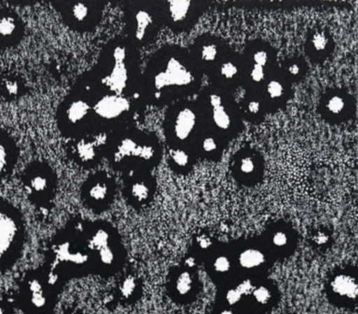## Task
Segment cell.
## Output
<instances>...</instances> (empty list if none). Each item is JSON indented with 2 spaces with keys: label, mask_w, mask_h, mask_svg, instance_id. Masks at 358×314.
<instances>
[{
  "label": "cell",
  "mask_w": 358,
  "mask_h": 314,
  "mask_svg": "<svg viewBox=\"0 0 358 314\" xmlns=\"http://www.w3.org/2000/svg\"><path fill=\"white\" fill-rule=\"evenodd\" d=\"M116 183L106 171H96L84 181L80 189L84 205L94 213H103L115 201Z\"/></svg>",
  "instance_id": "obj_10"
},
{
  "label": "cell",
  "mask_w": 358,
  "mask_h": 314,
  "mask_svg": "<svg viewBox=\"0 0 358 314\" xmlns=\"http://www.w3.org/2000/svg\"><path fill=\"white\" fill-rule=\"evenodd\" d=\"M220 314H234V313L231 310H224L220 313Z\"/></svg>",
  "instance_id": "obj_43"
},
{
  "label": "cell",
  "mask_w": 358,
  "mask_h": 314,
  "mask_svg": "<svg viewBox=\"0 0 358 314\" xmlns=\"http://www.w3.org/2000/svg\"><path fill=\"white\" fill-rule=\"evenodd\" d=\"M255 162H252V159L245 158L243 159L241 162V169L244 173H251L255 170Z\"/></svg>",
  "instance_id": "obj_32"
},
{
  "label": "cell",
  "mask_w": 358,
  "mask_h": 314,
  "mask_svg": "<svg viewBox=\"0 0 358 314\" xmlns=\"http://www.w3.org/2000/svg\"><path fill=\"white\" fill-rule=\"evenodd\" d=\"M191 2L186 0L168 2L169 17L173 22H182L187 16Z\"/></svg>",
  "instance_id": "obj_20"
},
{
  "label": "cell",
  "mask_w": 358,
  "mask_h": 314,
  "mask_svg": "<svg viewBox=\"0 0 358 314\" xmlns=\"http://www.w3.org/2000/svg\"><path fill=\"white\" fill-rule=\"evenodd\" d=\"M289 71L291 74L296 75L299 72V68L296 65L291 66L289 68Z\"/></svg>",
  "instance_id": "obj_42"
},
{
  "label": "cell",
  "mask_w": 358,
  "mask_h": 314,
  "mask_svg": "<svg viewBox=\"0 0 358 314\" xmlns=\"http://www.w3.org/2000/svg\"><path fill=\"white\" fill-rule=\"evenodd\" d=\"M48 267L61 282L94 276L88 241V220H75L51 241Z\"/></svg>",
  "instance_id": "obj_2"
},
{
  "label": "cell",
  "mask_w": 358,
  "mask_h": 314,
  "mask_svg": "<svg viewBox=\"0 0 358 314\" xmlns=\"http://www.w3.org/2000/svg\"><path fill=\"white\" fill-rule=\"evenodd\" d=\"M194 264H196V262H194V259L193 257L188 258L187 260L185 261V266L189 267V269L194 267Z\"/></svg>",
  "instance_id": "obj_41"
},
{
  "label": "cell",
  "mask_w": 358,
  "mask_h": 314,
  "mask_svg": "<svg viewBox=\"0 0 358 314\" xmlns=\"http://www.w3.org/2000/svg\"><path fill=\"white\" fill-rule=\"evenodd\" d=\"M264 77V66L255 65L252 71V78L255 81H261Z\"/></svg>",
  "instance_id": "obj_34"
},
{
  "label": "cell",
  "mask_w": 358,
  "mask_h": 314,
  "mask_svg": "<svg viewBox=\"0 0 358 314\" xmlns=\"http://www.w3.org/2000/svg\"><path fill=\"white\" fill-rule=\"evenodd\" d=\"M241 292L237 289L229 290L226 294V301L229 305L237 304L241 301Z\"/></svg>",
  "instance_id": "obj_29"
},
{
  "label": "cell",
  "mask_w": 358,
  "mask_h": 314,
  "mask_svg": "<svg viewBox=\"0 0 358 314\" xmlns=\"http://www.w3.org/2000/svg\"><path fill=\"white\" fill-rule=\"evenodd\" d=\"M253 298L255 299L256 302L261 305H266L268 304L271 299V292L266 287L261 286L252 292Z\"/></svg>",
  "instance_id": "obj_23"
},
{
  "label": "cell",
  "mask_w": 358,
  "mask_h": 314,
  "mask_svg": "<svg viewBox=\"0 0 358 314\" xmlns=\"http://www.w3.org/2000/svg\"><path fill=\"white\" fill-rule=\"evenodd\" d=\"M211 240L209 239L208 237H206V235H202V236H200L199 239H198V245L200 246V248L208 249L211 246Z\"/></svg>",
  "instance_id": "obj_37"
},
{
  "label": "cell",
  "mask_w": 358,
  "mask_h": 314,
  "mask_svg": "<svg viewBox=\"0 0 358 314\" xmlns=\"http://www.w3.org/2000/svg\"><path fill=\"white\" fill-rule=\"evenodd\" d=\"M331 292L343 299H355L357 296V283L351 276L340 274L331 283Z\"/></svg>",
  "instance_id": "obj_16"
},
{
  "label": "cell",
  "mask_w": 358,
  "mask_h": 314,
  "mask_svg": "<svg viewBox=\"0 0 358 314\" xmlns=\"http://www.w3.org/2000/svg\"><path fill=\"white\" fill-rule=\"evenodd\" d=\"M19 159V148L10 134L0 129V178L10 176Z\"/></svg>",
  "instance_id": "obj_14"
},
{
  "label": "cell",
  "mask_w": 358,
  "mask_h": 314,
  "mask_svg": "<svg viewBox=\"0 0 358 314\" xmlns=\"http://www.w3.org/2000/svg\"><path fill=\"white\" fill-rule=\"evenodd\" d=\"M174 295L178 299H183L192 292L194 287V278L191 273L182 270L173 278L171 283Z\"/></svg>",
  "instance_id": "obj_18"
},
{
  "label": "cell",
  "mask_w": 358,
  "mask_h": 314,
  "mask_svg": "<svg viewBox=\"0 0 358 314\" xmlns=\"http://www.w3.org/2000/svg\"><path fill=\"white\" fill-rule=\"evenodd\" d=\"M210 103L212 104V106L214 107V108H217V107L221 106V99L220 96L211 95Z\"/></svg>",
  "instance_id": "obj_38"
},
{
  "label": "cell",
  "mask_w": 358,
  "mask_h": 314,
  "mask_svg": "<svg viewBox=\"0 0 358 314\" xmlns=\"http://www.w3.org/2000/svg\"><path fill=\"white\" fill-rule=\"evenodd\" d=\"M156 20L147 3L128 1L124 5V37L136 48L151 38Z\"/></svg>",
  "instance_id": "obj_9"
},
{
  "label": "cell",
  "mask_w": 358,
  "mask_h": 314,
  "mask_svg": "<svg viewBox=\"0 0 358 314\" xmlns=\"http://www.w3.org/2000/svg\"><path fill=\"white\" fill-rule=\"evenodd\" d=\"M249 110L252 113H258L259 110H260V104L257 101H252V103L249 104Z\"/></svg>",
  "instance_id": "obj_39"
},
{
  "label": "cell",
  "mask_w": 358,
  "mask_h": 314,
  "mask_svg": "<svg viewBox=\"0 0 358 314\" xmlns=\"http://www.w3.org/2000/svg\"><path fill=\"white\" fill-rule=\"evenodd\" d=\"M141 282L134 274H127L120 279L116 289L117 299L124 304H132L141 297Z\"/></svg>",
  "instance_id": "obj_15"
},
{
  "label": "cell",
  "mask_w": 358,
  "mask_h": 314,
  "mask_svg": "<svg viewBox=\"0 0 358 314\" xmlns=\"http://www.w3.org/2000/svg\"><path fill=\"white\" fill-rule=\"evenodd\" d=\"M196 124V115L189 108L180 110L177 113L173 124V133L179 141H185L190 136Z\"/></svg>",
  "instance_id": "obj_17"
},
{
  "label": "cell",
  "mask_w": 358,
  "mask_h": 314,
  "mask_svg": "<svg viewBox=\"0 0 358 314\" xmlns=\"http://www.w3.org/2000/svg\"><path fill=\"white\" fill-rule=\"evenodd\" d=\"M253 58H255L256 65L258 66H264L267 62V54L266 52H257Z\"/></svg>",
  "instance_id": "obj_35"
},
{
  "label": "cell",
  "mask_w": 358,
  "mask_h": 314,
  "mask_svg": "<svg viewBox=\"0 0 358 314\" xmlns=\"http://www.w3.org/2000/svg\"><path fill=\"white\" fill-rule=\"evenodd\" d=\"M144 104L142 95L119 92L87 71L58 106V130L69 141L109 136L136 127Z\"/></svg>",
  "instance_id": "obj_1"
},
{
  "label": "cell",
  "mask_w": 358,
  "mask_h": 314,
  "mask_svg": "<svg viewBox=\"0 0 358 314\" xmlns=\"http://www.w3.org/2000/svg\"><path fill=\"white\" fill-rule=\"evenodd\" d=\"M24 34V23L18 13L10 8L0 10V49L16 48Z\"/></svg>",
  "instance_id": "obj_13"
},
{
  "label": "cell",
  "mask_w": 358,
  "mask_h": 314,
  "mask_svg": "<svg viewBox=\"0 0 358 314\" xmlns=\"http://www.w3.org/2000/svg\"><path fill=\"white\" fill-rule=\"evenodd\" d=\"M109 136H92L69 141V156L78 166L92 169L106 158V150Z\"/></svg>",
  "instance_id": "obj_11"
},
{
  "label": "cell",
  "mask_w": 358,
  "mask_h": 314,
  "mask_svg": "<svg viewBox=\"0 0 358 314\" xmlns=\"http://www.w3.org/2000/svg\"><path fill=\"white\" fill-rule=\"evenodd\" d=\"M170 157L171 161L179 167H185L188 164L189 156L182 150H171Z\"/></svg>",
  "instance_id": "obj_24"
},
{
  "label": "cell",
  "mask_w": 358,
  "mask_h": 314,
  "mask_svg": "<svg viewBox=\"0 0 358 314\" xmlns=\"http://www.w3.org/2000/svg\"><path fill=\"white\" fill-rule=\"evenodd\" d=\"M328 241V236L325 234H319L318 236L316 237V241L318 244H322Z\"/></svg>",
  "instance_id": "obj_40"
},
{
  "label": "cell",
  "mask_w": 358,
  "mask_h": 314,
  "mask_svg": "<svg viewBox=\"0 0 358 314\" xmlns=\"http://www.w3.org/2000/svg\"><path fill=\"white\" fill-rule=\"evenodd\" d=\"M71 314H78V313L76 312H73V313H71Z\"/></svg>",
  "instance_id": "obj_44"
},
{
  "label": "cell",
  "mask_w": 358,
  "mask_h": 314,
  "mask_svg": "<svg viewBox=\"0 0 358 314\" xmlns=\"http://www.w3.org/2000/svg\"><path fill=\"white\" fill-rule=\"evenodd\" d=\"M88 241L94 276L117 274L126 262L127 251L115 227L103 220H88Z\"/></svg>",
  "instance_id": "obj_4"
},
{
  "label": "cell",
  "mask_w": 358,
  "mask_h": 314,
  "mask_svg": "<svg viewBox=\"0 0 358 314\" xmlns=\"http://www.w3.org/2000/svg\"><path fill=\"white\" fill-rule=\"evenodd\" d=\"M123 177V194L132 208H141L147 205L152 196V184L147 173L126 174Z\"/></svg>",
  "instance_id": "obj_12"
},
{
  "label": "cell",
  "mask_w": 358,
  "mask_h": 314,
  "mask_svg": "<svg viewBox=\"0 0 358 314\" xmlns=\"http://www.w3.org/2000/svg\"><path fill=\"white\" fill-rule=\"evenodd\" d=\"M328 40L322 33L315 34L313 37V43L317 50L321 51L326 48Z\"/></svg>",
  "instance_id": "obj_28"
},
{
  "label": "cell",
  "mask_w": 358,
  "mask_h": 314,
  "mask_svg": "<svg viewBox=\"0 0 358 314\" xmlns=\"http://www.w3.org/2000/svg\"><path fill=\"white\" fill-rule=\"evenodd\" d=\"M267 91H268L271 97L278 98L283 94L284 89L283 86L278 81H271L268 87H267Z\"/></svg>",
  "instance_id": "obj_27"
},
{
  "label": "cell",
  "mask_w": 358,
  "mask_h": 314,
  "mask_svg": "<svg viewBox=\"0 0 358 314\" xmlns=\"http://www.w3.org/2000/svg\"><path fill=\"white\" fill-rule=\"evenodd\" d=\"M231 267V260H229V257H225V255H220V257H217L214 260L213 269L218 274H226V273L229 271Z\"/></svg>",
  "instance_id": "obj_22"
},
{
  "label": "cell",
  "mask_w": 358,
  "mask_h": 314,
  "mask_svg": "<svg viewBox=\"0 0 358 314\" xmlns=\"http://www.w3.org/2000/svg\"><path fill=\"white\" fill-rule=\"evenodd\" d=\"M238 261L241 269L252 270L258 269L262 264H264L266 262V257L260 250L249 248L241 252Z\"/></svg>",
  "instance_id": "obj_19"
},
{
  "label": "cell",
  "mask_w": 358,
  "mask_h": 314,
  "mask_svg": "<svg viewBox=\"0 0 358 314\" xmlns=\"http://www.w3.org/2000/svg\"><path fill=\"white\" fill-rule=\"evenodd\" d=\"M25 241V226L18 208L0 199V272L18 262Z\"/></svg>",
  "instance_id": "obj_6"
},
{
  "label": "cell",
  "mask_w": 358,
  "mask_h": 314,
  "mask_svg": "<svg viewBox=\"0 0 358 314\" xmlns=\"http://www.w3.org/2000/svg\"><path fill=\"white\" fill-rule=\"evenodd\" d=\"M23 187L28 199L40 208H46L55 199L57 188V176L48 162H31L23 171Z\"/></svg>",
  "instance_id": "obj_7"
},
{
  "label": "cell",
  "mask_w": 358,
  "mask_h": 314,
  "mask_svg": "<svg viewBox=\"0 0 358 314\" xmlns=\"http://www.w3.org/2000/svg\"><path fill=\"white\" fill-rule=\"evenodd\" d=\"M217 48L215 45H208L203 48L202 51V56L203 59L206 61H212L214 60L215 56H217Z\"/></svg>",
  "instance_id": "obj_31"
},
{
  "label": "cell",
  "mask_w": 358,
  "mask_h": 314,
  "mask_svg": "<svg viewBox=\"0 0 358 314\" xmlns=\"http://www.w3.org/2000/svg\"><path fill=\"white\" fill-rule=\"evenodd\" d=\"M213 118L215 124L221 129H229V124H231V119H229V116L226 113L224 107L218 106L217 108H214Z\"/></svg>",
  "instance_id": "obj_21"
},
{
  "label": "cell",
  "mask_w": 358,
  "mask_h": 314,
  "mask_svg": "<svg viewBox=\"0 0 358 314\" xmlns=\"http://www.w3.org/2000/svg\"><path fill=\"white\" fill-rule=\"evenodd\" d=\"M238 69L236 68L232 63H226L224 64L222 68H221V74L226 77L227 78H231L234 77L236 74H237Z\"/></svg>",
  "instance_id": "obj_30"
},
{
  "label": "cell",
  "mask_w": 358,
  "mask_h": 314,
  "mask_svg": "<svg viewBox=\"0 0 358 314\" xmlns=\"http://www.w3.org/2000/svg\"><path fill=\"white\" fill-rule=\"evenodd\" d=\"M203 150L206 151V152H211L217 148V144L213 138H206L203 143Z\"/></svg>",
  "instance_id": "obj_36"
},
{
  "label": "cell",
  "mask_w": 358,
  "mask_h": 314,
  "mask_svg": "<svg viewBox=\"0 0 358 314\" xmlns=\"http://www.w3.org/2000/svg\"><path fill=\"white\" fill-rule=\"evenodd\" d=\"M52 5L66 27L83 34L98 27L106 8V3L100 1H55Z\"/></svg>",
  "instance_id": "obj_8"
},
{
  "label": "cell",
  "mask_w": 358,
  "mask_h": 314,
  "mask_svg": "<svg viewBox=\"0 0 358 314\" xmlns=\"http://www.w3.org/2000/svg\"><path fill=\"white\" fill-rule=\"evenodd\" d=\"M156 157L151 138L136 127L118 131L108 136L106 158L110 167L126 174L147 173Z\"/></svg>",
  "instance_id": "obj_3"
},
{
  "label": "cell",
  "mask_w": 358,
  "mask_h": 314,
  "mask_svg": "<svg viewBox=\"0 0 358 314\" xmlns=\"http://www.w3.org/2000/svg\"><path fill=\"white\" fill-rule=\"evenodd\" d=\"M236 289L241 292V295L249 294L250 292H253L251 281L249 280L243 281V283L238 285V287H236Z\"/></svg>",
  "instance_id": "obj_33"
},
{
  "label": "cell",
  "mask_w": 358,
  "mask_h": 314,
  "mask_svg": "<svg viewBox=\"0 0 358 314\" xmlns=\"http://www.w3.org/2000/svg\"><path fill=\"white\" fill-rule=\"evenodd\" d=\"M343 106H345V103H343V99L338 97V96H334L329 101L327 104L328 109L334 113H338L342 111Z\"/></svg>",
  "instance_id": "obj_26"
},
{
  "label": "cell",
  "mask_w": 358,
  "mask_h": 314,
  "mask_svg": "<svg viewBox=\"0 0 358 314\" xmlns=\"http://www.w3.org/2000/svg\"><path fill=\"white\" fill-rule=\"evenodd\" d=\"M64 285L46 266L31 270L20 283V310L25 314H53Z\"/></svg>",
  "instance_id": "obj_5"
},
{
  "label": "cell",
  "mask_w": 358,
  "mask_h": 314,
  "mask_svg": "<svg viewBox=\"0 0 358 314\" xmlns=\"http://www.w3.org/2000/svg\"><path fill=\"white\" fill-rule=\"evenodd\" d=\"M272 243L276 248H284L288 243V235L283 231H275L272 236Z\"/></svg>",
  "instance_id": "obj_25"
}]
</instances>
